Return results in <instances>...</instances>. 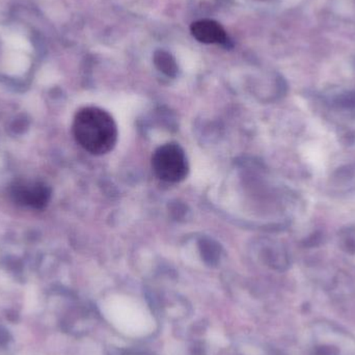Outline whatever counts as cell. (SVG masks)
Segmentation results:
<instances>
[{"instance_id":"obj_1","label":"cell","mask_w":355,"mask_h":355,"mask_svg":"<svg viewBox=\"0 0 355 355\" xmlns=\"http://www.w3.org/2000/svg\"><path fill=\"white\" fill-rule=\"evenodd\" d=\"M77 143L93 155H103L114 149L118 128L112 116L98 107H85L77 112L73 122Z\"/></svg>"},{"instance_id":"obj_2","label":"cell","mask_w":355,"mask_h":355,"mask_svg":"<svg viewBox=\"0 0 355 355\" xmlns=\"http://www.w3.org/2000/svg\"><path fill=\"white\" fill-rule=\"evenodd\" d=\"M156 176L166 183H179L187 177L189 166L185 152L178 144L160 146L152 157Z\"/></svg>"},{"instance_id":"obj_3","label":"cell","mask_w":355,"mask_h":355,"mask_svg":"<svg viewBox=\"0 0 355 355\" xmlns=\"http://www.w3.org/2000/svg\"><path fill=\"white\" fill-rule=\"evenodd\" d=\"M10 196L20 206L41 210L49 202L51 189L39 180H17L10 185Z\"/></svg>"},{"instance_id":"obj_4","label":"cell","mask_w":355,"mask_h":355,"mask_svg":"<svg viewBox=\"0 0 355 355\" xmlns=\"http://www.w3.org/2000/svg\"><path fill=\"white\" fill-rule=\"evenodd\" d=\"M191 33L198 42L205 44H225L227 37L220 24L213 20H200L191 25Z\"/></svg>"},{"instance_id":"obj_5","label":"cell","mask_w":355,"mask_h":355,"mask_svg":"<svg viewBox=\"0 0 355 355\" xmlns=\"http://www.w3.org/2000/svg\"><path fill=\"white\" fill-rule=\"evenodd\" d=\"M154 64L160 72L170 77H175L178 73V64L172 54L164 50H157L154 53Z\"/></svg>"}]
</instances>
